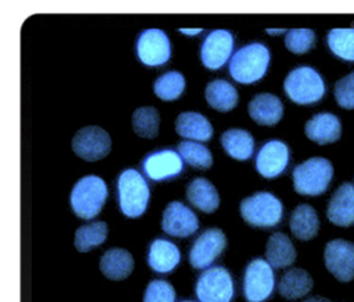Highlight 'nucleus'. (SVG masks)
I'll return each instance as SVG.
<instances>
[{
	"instance_id": "nucleus-1",
	"label": "nucleus",
	"mask_w": 354,
	"mask_h": 302,
	"mask_svg": "<svg viewBox=\"0 0 354 302\" xmlns=\"http://www.w3.org/2000/svg\"><path fill=\"white\" fill-rule=\"evenodd\" d=\"M270 60V49L265 44L251 43L233 55L229 64V73L239 84H252L265 77Z\"/></svg>"
},
{
	"instance_id": "nucleus-2",
	"label": "nucleus",
	"mask_w": 354,
	"mask_h": 302,
	"mask_svg": "<svg viewBox=\"0 0 354 302\" xmlns=\"http://www.w3.org/2000/svg\"><path fill=\"white\" fill-rule=\"evenodd\" d=\"M324 78L310 66H299L291 71L284 80L287 97L297 105L319 103L325 94Z\"/></svg>"
},
{
	"instance_id": "nucleus-3",
	"label": "nucleus",
	"mask_w": 354,
	"mask_h": 302,
	"mask_svg": "<svg viewBox=\"0 0 354 302\" xmlns=\"http://www.w3.org/2000/svg\"><path fill=\"white\" fill-rule=\"evenodd\" d=\"M333 178V166L326 158L313 157L294 168L292 179L296 193L306 197L324 194Z\"/></svg>"
},
{
	"instance_id": "nucleus-4",
	"label": "nucleus",
	"mask_w": 354,
	"mask_h": 302,
	"mask_svg": "<svg viewBox=\"0 0 354 302\" xmlns=\"http://www.w3.org/2000/svg\"><path fill=\"white\" fill-rule=\"evenodd\" d=\"M107 195V186L102 178L95 175L81 178L75 183L71 194L74 213L85 220L95 217L102 210Z\"/></svg>"
},
{
	"instance_id": "nucleus-5",
	"label": "nucleus",
	"mask_w": 354,
	"mask_h": 302,
	"mask_svg": "<svg viewBox=\"0 0 354 302\" xmlns=\"http://www.w3.org/2000/svg\"><path fill=\"white\" fill-rule=\"evenodd\" d=\"M118 202L120 211L127 217H139L147 210L149 187L135 168H127L119 175Z\"/></svg>"
},
{
	"instance_id": "nucleus-6",
	"label": "nucleus",
	"mask_w": 354,
	"mask_h": 302,
	"mask_svg": "<svg viewBox=\"0 0 354 302\" xmlns=\"http://www.w3.org/2000/svg\"><path fill=\"white\" fill-rule=\"evenodd\" d=\"M241 215L250 226L272 228L283 219V204L270 193H257L241 202Z\"/></svg>"
},
{
	"instance_id": "nucleus-7",
	"label": "nucleus",
	"mask_w": 354,
	"mask_h": 302,
	"mask_svg": "<svg viewBox=\"0 0 354 302\" xmlns=\"http://www.w3.org/2000/svg\"><path fill=\"white\" fill-rule=\"evenodd\" d=\"M196 294L201 302H232L234 281L223 267H212L198 277Z\"/></svg>"
},
{
	"instance_id": "nucleus-8",
	"label": "nucleus",
	"mask_w": 354,
	"mask_h": 302,
	"mask_svg": "<svg viewBox=\"0 0 354 302\" xmlns=\"http://www.w3.org/2000/svg\"><path fill=\"white\" fill-rule=\"evenodd\" d=\"M274 268L263 258H255L246 267L243 294L249 302H265L274 292Z\"/></svg>"
},
{
	"instance_id": "nucleus-9",
	"label": "nucleus",
	"mask_w": 354,
	"mask_h": 302,
	"mask_svg": "<svg viewBox=\"0 0 354 302\" xmlns=\"http://www.w3.org/2000/svg\"><path fill=\"white\" fill-rule=\"evenodd\" d=\"M73 151L84 161L94 162L104 158L111 150V138L98 126H86L78 130L72 141Z\"/></svg>"
},
{
	"instance_id": "nucleus-10",
	"label": "nucleus",
	"mask_w": 354,
	"mask_h": 302,
	"mask_svg": "<svg viewBox=\"0 0 354 302\" xmlns=\"http://www.w3.org/2000/svg\"><path fill=\"white\" fill-rule=\"evenodd\" d=\"M171 42L162 30H143L136 42V55L147 66H160L171 59Z\"/></svg>"
},
{
	"instance_id": "nucleus-11",
	"label": "nucleus",
	"mask_w": 354,
	"mask_h": 302,
	"mask_svg": "<svg viewBox=\"0 0 354 302\" xmlns=\"http://www.w3.org/2000/svg\"><path fill=\"white\" fill-rule=\"evenodd\" d=\"M226 236L218 228H210L203 232L193 242L189 252V263L196 269H207L216 258L221 256L226 248Z\"/></svg>"
},
{
	"instance_id": "nucleus-12",
	"label": "nucleus",
	"mask_w": 354,
	"mask_h": 302,
	"mask_svg": "<svg viewBox=\"0 0 354 302\" xmlns=\"http://www.w3.org/2000/svg\"><path fill=\"white\" fill-rule=\"evenodd\" d=\"M325 267L341 283L354 278V244L346 240H332L324 251Z\"/></svg>"
},
{
	"instance_id": "nucleus-13",
	"label": "nucleus",
	"mask_w": 354,
	"mask_h": 302,
	"mask_svg": "<svg viewBox=\"0 0 354 302\" xmlns=\"http://www.w3.org/2000/svg\"><path fill=\"white\" fill-rule=\"evenodd\" d=\"M234 36L230 30H212L201 46V61L210 71H218L230 59Z\"/></svg>"
},
{
	"instance_id": "nucleus-14",
	"label": "nucleus",
	"mask_w": 354,
	"mask_h": 302,
	"mask_svg": "<svg viewBox=\"0 0 354 302\" xmlns=\"http://www.w3.org/2000/svg\"><path fill=\"white\" fill-rule=\"evenodd\" d=\"M143 171L151 181H162L176 178L184 168L181 155L175 150L165 149L148 154L145 158Z\"/></svg>"
},
{
	"instance_id": "nucleus-15",
	"label": "nucleus",
	"mask_w": 354,
	"mask_h": 302,
	"mask_svg": "<svg viewBox=\"0 0 354 302\" xmlns=\"http://www.w3.org/2000/svg\"><path fill=\"white\" fill-rule=\"evenodd\" d=\"M162 228L175 238H189L198 229V217L181 202H172L162 213Z\"/></svg>"
},
{
	"instance_id": "nucleus-16",
	"label": "nucleus",
	"mask_w": 354,
	"mask_h": 302,
	"mask_svg": "<svg viewBox=\"0 0 354 302\" xmlns=\"http://www.w3.org/2000/svg\"><path fill=\"white\" fill-rule=\"evenodd\" d=\"M290 162V149L281 141H270L258 151L255 167L267 179H274L286 171Z\"/></svg>"
},
{
	"instance_id": "nucleus-17",
	"label": "nucleus",
	"mask_w": 354,
	"mask_h": 302,
	"mask_svg": "<svg viewBox=\"0 0 354 302\" xmlns=\"http://www.w3.org/2000/svg\"><path fill=\"white\" fill-rule=\"evenodd\" d=\"M326 216L335 226H351L354 224V186L344 183L330 197Z\"/></svg>"
},
{
	"instance_id": "nucleus-18",
	"label": "nucleus",
	"mask_w": 354,
	"mask_h": 302,
	"mask_svg": "<svg viewBox=\"0 0 354 302\" xmlns=\"http://www.w3.org/2000/svg\"><path fill=\"white\" fill-rule=\"evenodd\" d=\"M284 106L281 98L271 93L257 94L249 104L251 118L262 126H272L281 121Z\"/></svg>"
},
{
	"instance_id": "nucleus-19",
	"label": "nucleus",
	"mask_w": 354,
	"mask_h": 302,
	"mask_svg": "<svg viewBox=\"0 0 354 302\" xmlns=\"http://www.w3.org/2000/svg\"><path fill=\"white\" fill-rule=\"evenodd\" d=\"M306 136L319 145H328L339 141L341 136V122L332 113H319L306 123Z\"/></svg>"
},
{
	"instance_id": "nucleus-20",
	"label": "nucleus",
	"mask_w": 354,
	"mask_h": 302,
	"mask_svg": "<svg viewBox=\"0 0 354 302\" xmlns=\"http://www.w3.org/2000/svg\"><path fill=\"white\" fill-rule=\"evenodd\" d=\"M181 258V254L174 242L156 239L148 249V265L158 273L172 272Z\"/></svg>"
},
{
	"instance_id": "nucleus-21",
	"label": "nucleus",
	"mask_w": 354,
	"mask_h": 302,
	"mask_svg": "<svg viewBox=\"0 0 354 302\" xmlns=\"http://www.w3.org/2000/svg\"><path fill=\"white\" fill-rule=\"evenodd\" d=\"M133 257L129 251L122 248L109 249L101 257V272L104 277L113 281H120L127 278L133 271Z\"/></svg>"
},
{
	"instance_id": "nucleus-22",
	"label": "nucleus",
	"mask_w": 354,
	"mask_h": 302,
	"mask_svg": "<svg viewBox=\"0 0 354 302\" xmlns=\"http://www.w3.org/2000/svg\"><path fill=\"white\" fill-rule=\"evenodd\" d=\"M266 258L274 269L287 268L295 263V247L286 233L277 232L267 242Z\"/></svg>"
},
{
	"instance_id": "nucleus-23",
	"label": "nucleus",
	"mask_w": 354,
	"mask_h": 302,
	"mask_svg": "<svg viewBox=\"0 0 354 302\" xmlns=\"http://www.w3.org/2000/svg\"><path fill=\"white\" fill-rule=\"evenodd\" d=\"M187 197L196 208L200 211L212 213L220 207V195L217 188L205 179L196 178L187 188Z\"/></svg>"
},
{
	"instance_id": "nucleus-24",
	"label": "nucleus",
	"mask_w": 354,
	"mask_h": 302,
	"mask_svg": "<svg viewBox=\"0 0 354 302\" xmlns=\"http://www.w3.org/2000/svg\"><path fill=\"white\" fill-rule=\"evenodd\" d=\"M178 136L194 141H209L213 136V126L207 117L197 112H184L176 120Z\"/></svg>"
},
{
	"instance_id": "nucleus-25",
	"label": "nucleus",
	"mask_w": 354,
	"mask_h": 302,
	"mask_svg": "<svg viewBox=\"0 0 354 302\" xmlns=\"http://www.w3.org/2000/svg\"><path fill=\"white\" fill-rule=\"evenodd\" d=\"M290 226L294 236L299 240H312L319 232V216L310 204L297 206L290 219Z\"/></svg>"
},
{
	"instance_id": "nucleus-26",
	"label": "nucleus",
	"mask_w": 354,
	"mask_h": 302,
	"mask_svg": "<svg viewBox=\"0 0 354 302\" xmlns=\"http://www.w3.org/2000/svg\"><path fill=\"white\" fill-rule=\"evenodd\" d=\"M313 287V280L310 273L304 269H291L281 276L279 293L286 300H299L307 296Z\"/></svg>"
},
{
	"instance_id": "nucleus-27",
	"label": "nucleus",
	"mask_w": 354,
	"mask_h": 302,
	"mask_svg": "<svg viewBox=\"0 0 354 302\" xmlns=\"http://www.w3.org/2000/svg\"><path fill=\"white\" fill-rule=\"evenodd\" d=\"M205 97L207 104L218 112H230L238 104V91L225 80H213L207 85Z\"/></svg>"
},
{
	"instance_id": "nucleus-28",
	"label": "nucleus",
	"mask_w": 354,
	"mask_h": 302,
	"mask_svg": "<svg viewBox=\"0 0 354 302\" xmlns=\"http://www.w3.org/2000/svg\"><path fill=\"white\" fill-rule=\"evenodd\" d=\"M221 143L223 150L238 161L250 159L255 148L252 136L242 129H230L225 132L221 136Z\"/></svg>"
},
{
	"instance_id": "nucleus-29",
	"label": "nucleus",
	"mask_w": 354,
	"mask_h": 302,
	"mask_svg": "<svg viewBox=\"0 0 354 302\" xmlns=\"http://www.w3.org/2000/svg\"><path fill=\"white\" fill-rule=\"evenodd\" d=\"M107 224L104 222H95L88 226H81L75 232L74 245L80 252H88L100 247L107 239Z\"/></svg>"
},
{
	"instance_id": "nucleus-30",
	"label": "nucleus",
	"mask_w": 354,
	"mask_h": 302,
	"mask_svg": "<svg viewBox=\"0 0 354 302\" xmlns=\"http://www.w3.org/2000/svg\"><path fill=\"white\" fill-rule=\"evenodd\" d=\"M160 116L156 107L143 106L138 107L133 114V132L142 138L152 139L159 134Z\"/></svg>"
},
{
	"instance_id": "nucleus-31",
	"label": "nucleus",
	"mask_w": 354,
	"mask_h": 302,
	"mask_svg": "<svg viewBox=\"0 0 354 302\" xmlns=\"http://www.w3.org/2000/svg\"><path fill=\"white\" fill-rule=\"evenodd\" d=\"M328 46L341 60L354 61V28H336L326 36Z\"/></svg>"
},
{
	"instance_id": "nucleus-32",
	"label": "nucleus",
	"mask_w": 354,
	"mask_h": 302,
	"mask_svg": "<svg viewBox=\"0 0 354 302\" xmlns=\"http://www.w3.org/2000/svg\"><path fill=\"white\" fill-rule=\"evenodd\" d=\"M185 89V78L180 72L169 71L160 76L153 85L155 94L164 101H175Z\"/></svg>"
},
{
	"instance_id": "nucleus-33",
	"label": "nucleus",
	"mask_w": 354,
	"mask_h": 302,
	"mask_svg": "<svg viewBox=\"0 0 354 302\" xmlns=\"http://www.w3.org/2000/svg\"><path fill=\"white\" fill-rule=\"evenodd\" d=\"M177 150L181 155L183 161H185L189 166L197 167V168H210L213 165L212 152L207 146L201 143L184 141L178 143Z\"/></svg>"
},
{
	"instance_id": "nucleus-34",
	"label": "nucleus",
	"mask_w": 354,
	"mask_h": 302,
	"mask_svg": "<svg viewBox=\"0 0 354 302\" xmlns=\"http://www.w3.org/2000/svg\"><path fill=\"white\" fill-rule=\"evenodd\" d=\"M316 35L312 30H287L284 43L288 51L296 55L307 53L312 46H315Z\"/></svg>"
},
{
	"instance_id": "nucleus-35",
	"label": "nucleus",
	"mask_w": 354,
	"mask_h": 302,
	"mask_svg": "<svg viewBox=\"0 0 354 302\" xmlns=\"http://www.w3.org/2000/svg\"><path fill=\"white\" fill-rule=\"evenodd\" d=\"M175 289L164 280L151 281L145 293V302H175Z\"/></svg>"
},
{
	"instance_id": "nucleus-36",
	"label": "nucleus",
	"mask_w": 354,
	"mask_h": 302,
	"mask_svg": "<svg viewBox=\"0 0 354 302\" xmlns=\"http://www.w3.org/2000/svg\"><path fill=\"white\" fill-rule=\"evenodd\" d=\"M335 97L341 107L354 109V72L342 77L335 85Z\"/></svg>"
},
{
	"instance_id": "nucleus-37",
	"label": "nucleus",
	"mask_w": 354,
	"mask_h": 302,
	"mask_svg": "<svg viewBox=\"0 0 354 302\" xmlns=\"http://www.w3.org/2000/svg\"><path fill=\"white\" fill-rule=\"evenodd\" d=\"M181 33H185V35H189V36H196V35H198V33H201L203 30H180Z\"/></svg>"
},
{
	"instance_id": "nucleus-38",
	"label": "nucleus",
	"mask_w": 354,
	"mask_h": 302,
	"mask_svg": "<svg viewBox=\"0 0 354 302\" xmlns=\"http://www.w3.org/2000/svg\"><path fill=\"white\" fill-rule=\"evenodd\" d=\"M304 302H330L329 300H326V299H323V297H310L308 300H306Z\"/></svg>"
},
{
	"instance_id": "nucleus-39",
	"label": "nucleus",
	"mask_w": 354,
	"mask_h": 302,
	"mask_svg": "<svg viewBox=\"0 0 354 302\" xmlns=\"http://www.w3.org/2000/svg\"><path fill=\"white\" fill-rule=\"evenodd\" d=\"M267 33L270 35H281V33H287L286 30H267Z\"/></svg>"
},
{
	"instance_id": "nucleus-40",
	"label": "nucleus",
	"mask_w": 354,
	"mask_h": 302,
	"mask_svg": "<svg viewBox=\"0 0 354 302\" xmlns=\"http://www.w3.org/2000/svg\"><path fill=\"white\" fill-rule=\"evenodd\" d=\"M183 302H193V301H183Z\"/></svg>"
}]
</instances>
